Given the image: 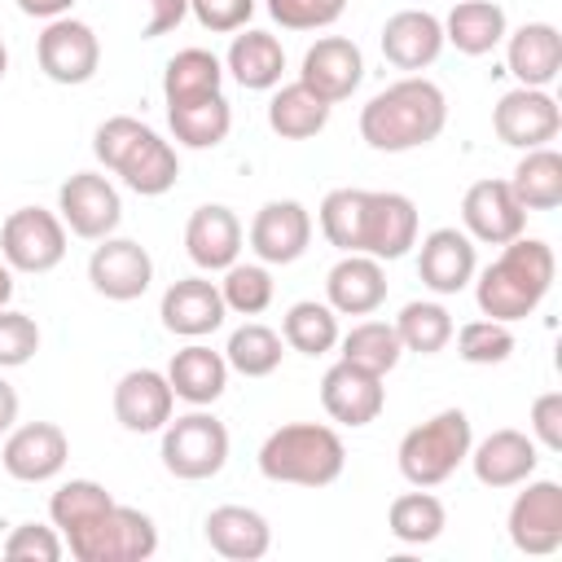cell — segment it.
<instances>
[{"instance_id":"obj_1","label":"cell","mask_w":562,"mask_h":562,"mask_svg":"<svg viewBox=\"0 0 562 562\" xmlns=\"http://www.w3.org/2000/svg\"><path fill=\"white\" fill-rule=\"evenodd\" d=\"M321 233L342 255L404 259L417 246V206L395 189H329L321 198Z\"/></svg>"},{"instance_id":"obj_2","label":"cell","mask_w":562,"mask_h":562,"mask_svg":"<svg viewBox=\"0 0 562 562\" xmlns=\"http://www.w3.org/2000/svg\"><path fill=\"white\" fill-rule=\"evenodd\" d=\"M448 127V97L426 75H404L373 92L360 110V140L378 154H408Z\"/></svg>"},{"instance_id":"obj_3","label":"cell","mask_w":562,"mask_h":562,"mask_svg":"<svg viewBox=\"0 0 562 562\" xmlns=\"http://www.w3.org/2000/svg\"><path fill=\"white\" fill-rule=\"evenodd\" d=\"M553 272H558L553 246L522 233V237L505 241L501 255L483 272H474V303H479L483 316L514 325L549 299Z\"/></svg>"},{"instance_id":"obj_4","label":"cell","mask_w":562,"mask_h":562,"mask_svg":"<svg viewBox=\"0 0 562 562\" xmlns=\"http://www.w3.org/2000/svg\"><path fill=\"white\" fill-rule=\"evenodd\" d=\"M347 465L342 435L321 422H285L259 443V474L268 483L329 487Z\"/></svg>"},{"instance_id":"obj_5","label":"cell","mask_w":562,"mask_h":562,"mask_svg":"<svg viewBox=\"0 0 562 562\" xmlns=\"http://www.w3.org/2000/svg\"><path fill=\"white\" fill-rule=\"evenodd\" d=\"M470 443H474V430H470L465 408H439L435 417H426L422 426H413L400 439L395 465H400L404 483H413V487H439L470 457Z\"/></svg>"},{"instance_id":"obj_6","label":"cell","mask_w":562,"mask_h":562,"mask_svg":"<svg viewBox=\"0 0 562 562\" xmlns=\"http://www.w3.org/2000/svg\"><path fill=\"white\" fill-rule=\"evenodd\" d=\"M61 540L75 562H145L158 549V527L149 514L114 501L105 514L66 531Z\"/></svg>"},{"instance_id":"obj_7","label":"cell","mask_w":562,"mask_h":562,"mask_svg":"<svg viewBox=\"0 0 562 562\" xmlns=\"http://www.w3.org/2000/svg\"><path fill=\"white\" fill-rule=\"evenodd\" d=\"M158 457H162L167 474H176L184 483L215 479L224 470V461H228V426L206 408L171 417L162 426V452Z\"/></svg>"},{"instance_id":"obj_8","label":"cell","mask_w":562,"mask_h":562,"mask_svg":"<svg viewBox=\"0 0 562 562\" xmlns=\"http://www.w3.org/2000/svg\"><path fill=\"white\" fill-rule=\"evenodd\" d=\"M0 255L13 272H53L66 259V224L57 211L18 206L0 224Z\"/></svg>"},{"instance_id":"obj_9","label":"cell","mask_w":562,"mask_h":562,"mask_svg":"<svg viewBox=\"0 0 562 562\" xmlns=\"http://www.w3.org/2000/svg\"><path fill=\"white\" fill-rule=\"evenodd\" d=\"M35 61H40V70L53 79V83H61V88H79V83H88L92 75H97V66H101V40H97V31L88 26V22H79V18H53V22H44V31H40V40H35Z\"/></svg>"},{"instance_id":"obj_10","label":"cell","mask_w":562,"mask_h":562,"mask_svg":"<svg viewBox=\"0 0 562 562\" xmlns=\"http://www.w3.org/2000/svg\"><path fill=\"white\" fill-rule=\"evenodd\" d=\"M522 492L514 496L509 505V544L518 553H531V558H544V553H558L562 549V483L553 479H527L518 483Z\"/></svg>"},{"instance_id":"obj_11","label":"cell","mask_w":562,"mask_h":562,"mask_svg":"<svg viewBox=\"0 0 562 562\" xmlns=\"http://www.w3.org/2000/svg\"><path fill=\"white\" fill-rule=\"evenodd\" d=\"M57 215H61L66 233H75L83 241H101V237H110L119 228L123 198L101 171H75L57 189Z\"/></svg>"},{"instance_id":"obj_12","label":"cell","mask_w":562,"mask_h":562,"mask_svg":"<svg viewBox=\"0 0 562 562\" xmlns=\"http://www.w3.org/2000/svg\"><path fill=\"white\" fill-rule=\"evenodd\" d=\"M88 281H92V290L101 294V299H110V303H132V299H140L145 290H149V281H154V259H149V250L140 246V241H132V237H101L97 246H92V255H88Z\"/></svg>"},{"instance_id":"obj_13","label":"cell","mask_w":562,"mask_h":562,"mask_svg":"<svg viewBox=\"0 0 562 562\" xmlns=\"http://www.w3.org/2000/svg\"><path fill=\"white\" fill-rule=\"evenodd\" d=\"M66 461H70V439L57 422L13 426L4 435V448H0V465L18 483H48L66 470Z\"/></svg>"},{"instance_id":"obj_14","label":"cell","mask_w":562,"mask_h":562,"mask_svg":"<svg viewBox=\"0 0 562 562\" xmlns=\"http://www.w3.org/2000/svg\"><path fill=\"white\" fill-rule=\"evenodd\" d=\"M492 132L514 145V149H540L558 140L562 132V110L549 88H514L496 101L492 110Z\"/></svg>"},{"instance_id":"obj_15","label":"cell","mask_w":562,"mask_h":562,"mask_svg":"<svg viewBox=\"0 0 562 562\" xmlns=\"http://www.w3.org/2000/svg\"><path fill=\"white\" fill-rule=\"evenodd\" d=\"M461 228L474 246H505L527 233V211L518 206L509 180H474L461 198Z\"/></svg>"},{"instance_id":"obj_16","label":"cell","mask_w":562,"mask_h":562,"mask_svg":"<svg viewBox=\"0 0 562 562\" xmlns=\"http://www.w3.org/2000/svg\"><path fill=\"white\" fill-rule=\"evenodd\" d=\"M246 241L259 255V263H294L312 246V215L294 198H272L255 211Z\"/></svg>"},{"instance_id":"obj_17","label":"cell","mask_w":562,"mask_h":562,"mask_svg":"<svg viewBox=\"0 0 562 562\" xmlns=\"http://www.w3.org/2000/svg\"><path fill=\"white\" fill-rule=\"evenodd\" d=\"M364 79V53L356 40L347 35H321L307 53H303V66H299V83H307L321 101L338 105L347 101Z\"/></svg>"},{"instance_id":"obj_18","label":"cell","mask_w":562,"mask_h":562,"mask_svg":"<svg viewBox=\"0 0 562 562\" xmlns=\"http://www.w3.org/2000/svg\"><path fill=\"white\" fill-rule=\"evenodd\" d=\"M479 272V255L465 228H430L417 246V277L435 294H461Z\"/></svg>"},{"instance_id":"obj_19","label":"cell","mask_w":562,"mask_h":562,"mask_svg":"<svg viewBox=\"0 0 562 562\" xmlns=\"http://www.w3.org/2000/svg\"><path fill=\"white\" fill-rule=\"evenodd\" d=\"M158 316H162V329L176 334V338H206L224 325L228 307H224V294H220V281H206V277H180L162 290V303H158Z\"/></svg>"},{"instance_id":"obj_20","label":"cell","mask_w":562,"mask_h":562,"mask_svg":"<svg viewBox=\"0 0 562 562\" xmlns=\"http://www.w3.org/2000/svg\"><path fill=\"white\" fill-rule=\"evenodd\" d=\"M321 404H325V413H329L338 426H351V430H356V426L378 422V413H382V404H386V386H382L378 373L338 360V364H329L325 378H321Z\"/></svg>"},{"instance_id":"obj_21","label":"cell","mask_w":562,"mask_h":562,"mask_svg":"<svg viewBox=\"0 0 562 562\" xmlns=\"http://www.w3.org/2000/svg\"><path fill=\"white\" fill-rule=\"evenodd\" d=\"M176 391L158 369H127L114 382V422L132 435H154L171 422Z\"/></svg>"},{"instance_id":"obj_22","label":"cell","mask_w":562,"mask_h":562,"mask_svg":"<svg viewBox=\"0 0 562 562\" xmlns=\"http://www.w3.org/2000/svg\"><path fill=\"white\" fill-rule=\"evenodd\" d=\"M470 465H474V479L483 483V487H518V483H527L531 474H536V465H540V448H536V439L531 435H522V430H514V426H501V430H492L487 439H479V443H470V457H465Z\"/></svg>"},{"instance_id":"obj_23","label":"cell","mask_w":562,"mask_h":562,"mask_svg":"<svg viewBox=\"0 0 562 562\" xmlns=\"http://www.w3.org/2000/svg\"><path fill=\"white\" fill-rule=\"evenodd\" d=\"M378 44L395 70H426L443 53V22L426 9H400L382 22Z\"/></svg>"},{"instance_id":"obj_24","label":"cell","mask_w":562,"mask_h":562,"mask_svg":"<svg viewBox=\"0 0 562 562\" xmlns=\"http://www.w3.org/2000/svg\"><path fill=\"white\" fill-rule=\"evenodd\" d=\"M184 250L202 272H224L241 255V220L224 202H206L184 224Z\"/></svg>"},{"instance_id":"obj_25","label":"cell","mask_w":562,"mask_h":562,"mask_svg":"<svg viewBox=\"0 0 562 562\" xmlns=\"http://www.w3.org/2000/svg\"><path fill=\"white\" fill-rule=\"evenodd\" d=\"M325 303L338 316H373L386 303V272L373 255H342L325 277Z\"/></svg>"},{"instance_id":"obj_26","label":"cell","mask_w":562,"mask_h":562,"mask_svg":"<svg viewBox=\"0 0 562 562\" xmlns=\"http://www.w3.org/2000/svg\"><path fill=\"white\" fill-rule=\"evenodd\" d=\"M505 66L518 88H549L562 70V35L553 22H522L505 35Z\"/></svg>"},{"instance_id":"obj_27","label":"cell","mask_w":562,"mask_h":562,"mask_svg":"<svg viewBox=\"0 0 562 562\" xmlns=\"http://www.w3.org/2000/svg\"><path fill=\"white\" fill-rule=\"evenodd\" d=\"M202 536L228 562H255V558H263L272 549V527L250 505H220V509H211L206 522H202Z\"/></svg>"},{"instance_id":"obj_28","label":"cell","mask_w":562,"mask_h":562,"mask_svg":"<svg viewBox=\"0 0 562 562\" xmlns=\"http://www.w3.org/2000/svg\"><path fill=\"white\" fill-rule=\"evenodd\" d=\"M167 382H171L176 400H184V404H193V408H206V404H215V400L224 395V386H228V360H224V351H211L206 342L193 338L189 347H180V351L171 356Z\"/></svg>"},{"instance_id":"obj_29","label":"cell","mask_w":562,"mask_h":562,"mask_svg":"<svg viewBox=\"0 0 562 562\" xmlns=\"http://www.w3.org/2000/svg\"><path fill=\"white\" fill-rule=\"evenodd\" d=\"M285 70V48L268 31H241L233 35L224 53V75H233L246 92H272Z\"/></svg>"},{"instance_id":"obj_30","label":"cell","mask_w":562,"mask_h":562,"mask_svg":"<svg viewBox=\"0 0 562 562\" xmlns=\"http://www.w3.org/2000/svg\"><path fill=\"white\" fill-rule=\"evenodd\" d=\"M114 176L132 193H140V198H162L180 180V158H176L171 140H162L154 127H145V136L123 154V162L114 167Z\"/></svg>"},{"instance_id":"obj_31","label":"cell","mask_w":562,"mask_h":562,"mask_svg":"<svg viewBox=\"0 0 562 562\" xmlns=\"http://www.w3.org/2000/svg\"><path fill=\"white\" fill-rule=\"evenodd\" d=\"M509 22L496 0H457L443 18V44H452L465 57H487L496 44H505Z\"/></svg>"},{"instance_id":"obj_32","label":"cell","mask_w":562,"mask_h":562,"mask_svg":"<svg viewBox=\"0 0 562 562\" xmlns=\"http://www.w3.org/2000/svg\"><path fill=\"white\" fill-rule=\"evenodd\" d=\"M329 101H321L307 83H277L272 88V101H268V127L281 136V140H312L316 132H325L329 123Z\"/></svg>"},{"instance_id":"obj_33","label":"cell","mask_w":562,"mask_h":562,"mask_svg":"<svg viewBox=\"0 0 562 562\" xmlns=\"http://www.w3.org/2000/svg\"><path fill=\"white\" fill-rule=\"evenodd\" d=\"M509 189L527 215L531 211H558L562 206V154L553 145L522 149V158L509 176Z\"/></svg>"},{"instance_id":"obj_34","label":"cell","mask_w":562,"mask_h":562,"mask_svg":"<svg viewBox=\"0 0 562 562\" xmlns=\"http://www.w3.org/2000/svg\"><path fill=\"white\" fill-rule=\"evenodd\" d=\"M167 127H171L176 145H184V149H215L233 132V105L224 101V92L189 101V105H167Z\"/></svg>"},{"instance_id":"obj_35","label":"cell","mask_w":562,"mask_h":562,"mask_svg":"<svg viewBox=\"0 0 562 562\" xmlns=\"http://www.w3.org/2000/svg\"><path fill=\"white\" fill-rule=\"evenodd\" d=\"M224 88V61L206 48H180L162 70V97L167 105H189L202 97H215Z\"/></svg>"},{"instance_id":"obj_36","label":"cell","mask_w":562,"mask_h":562,"mask_svg":"<svg viewBox=\"0 0 562 562\" xmlns=\"http://www.w3.org/2000/svg\"><path fill=\"white\" fill-rule=\"evenodd\" d=\"M448 527V509L435 492L417 487V492H400L386 509V531L400 540V544H430L439 540Z\"/></svg>"},{"instance_id":"obj_37","label":"cell","mask_w":562,"mask_h":562,"mask_svg":"<svg viewBox=\"0 0 562 562\" xmlns=\"http://www.w3.org/2000/svg\"><path fill=\"white\" fill-rule=\"evenodd\" d=\"M281 338L290 351L299 356H325L338 347V312L329 303L316 299H299L290 303V312L281 316Z\"/></svg>"},{"instance_id":"obj_38","label":"cell","mask_w":562,"mask_h":562,"mask_svg":"<svg viewBox=\"0 0 562 562\" xmlns=\"http://www.w3.org/2000/svg\"><path fill=\"white\" fill-rule=\"evenodd\" d=\"M338 347H342L338 360L360 364V369H369V373H378V378H386V373L400 364V356H404L400 334H395L391 321H360V325H351L347 334H338Z\"/></svg>"},{"instance_id":"obj_39","label":"cell","mask_w":562,"mask_h":562,"mask_svg":"<svg viewBox=\"0 0 562 562\" xmlns=\"http://www.w3.org/2000/svg\"><path fill=\"white\" fill-rule=\"evenodd\" d=\"M281 356H285V338L259 321H246L241 329L228 334V347H224V360L233 373L241 378H268L281 369Z\"/></svg>"},{"instance_id":"obj_40","label":"cell","mask_w":562,"mask_h":562,"mask_svg":"<svg viewBox=\"0 0 562 562\" xmlns=\"http://www.w3.org/2000/svg\"><path fill=\"white\" fill-rule=\"evenodd\" d=\"M395 334H400V347L404 351H417V356H435L452 342V316L443 303H430V299H413L400 307V316L391 321Z\"/></svg>"},{"instance_id":"obj_41","label":"cell","mask_w":562,"mask_h":562,"mask_svg":"<svg viewBox=\"0 0 562 562\" xmlns=\"http://www.w3.org/2000/svg\"><path fill=\"white\" fill-rule=\"evenodd\" d=\"M110 505H114V496L105 492V483H97V479H66V483L48 496V518H53V527L66 536V531L92 522L97 514H105Z\"/></svg>"},{"instance_id":"obj_42","label":"cell","mask_w":562,"mask_h":562,"mask_svg":"<svg viewBox=\"0 0 562 562\" xmlns=\"http://www.w3.org/2000/svg\"><path fill=\"white\" fill-rule=\"evenodd\" d=\"M224 307L237 316H259L272 303V272L268 263H228L224 281H220Z\"/></svg>"},{"instance_id":"obj_43","label":"cell","mask_w":562,"mask_h":562,"mask_svg":"<svg viewBox=\"0 0 562 562\" xmlns=\"http://www.w3.org/2000/svg\"><path fill=\"white\" fill-rule=\"evenodd\" d=\"M452 334H457V356L465 364H505L514 356V334L505 321L483 316V321H465Z\"/></svg>"},{"instance_id":"obj_44","label":"cell","mask_w":562,"mask_h":562,"mask_svg":"<svg viewBox=\"0 0 562 562\" xmlns=\"http://www.w3.org/2000/svg\"><path fill=\"white\" fill-rule=\"evenodd\" d=\"M0 553H4L9 562H57V558L66 553V540H61L57 527H44V522H18V527L4 536Z\"/></svg>"},{"instance_id":"obj_45","label":"cell","mask_w":562,"mask_h":562,"mask_svg":"<svg viewBox=\"0 0 562 562\" xmlns=\"http://www.w3.org/2000/svg\"><path fill=\"white\" fill-rule=\"evenodd\" d=\"M347 0H268V13L285 31H325L342 18Z\"/></svg>"},{"instance_id":"obj_46","label":"cell","mask_w":562,"mask_h":562,"mask_svg":"<svg viewBox=\"0 0 562 562\" xmlns=\"http://www.w3.org/2000/svg\"><path fill=\"white\" fill-rule=\"evenodd\" d=\"M40 351V325L26 312L0 307V369H22Z\"/></svg>"},{"instance_id":"obj_47","label":"cell","mask_w":562,"mask_h":562,"mask_svg":"<svg viewBox=\"0 0 562 562\" xmlns=\"http://www.w3.org/2000/svg\"><path fill=\"white\" fill-rule=\"evenodd\" d=\"M145 127H149V123H140V119H132V114L105 119V123L92 132V154H97V162H101L105 171H114V167L123 162V154L145 136Z\"/></svg>"},{"instance_id":"obj_48","label":"cell","mask_w":562,"mask_h":562,"mask_svg":"<svg viewBox=\"0 0 562 562\" xmlns=\"http://www.w3.org/2000/svg\"><path fill=\"white\" fill-rule=\"evenodd\" d=\"M527 426H531L536 448L562 452V391L536 395V400H531V413H527Z\"/></svg>"},{"instance_id":"obj_49","label":"cell","mask_w":562,"mask_h":562,"mask_svg":"<svg viewBox=\"0 0 562 562\" xmlns=\"http://www.w3.org/2000/svg\"><path fill=\"white\" fill-rule=\"evenodd\" d=\"M189 13L206 26V31H241L255 13V0H189Z\"/></svg>"},{"instance_id":"obj_50","label":"cell","mask_w":562,"mask_h":562,"mask_svg":"<svg viewBox=\"0 0 562 562\" xmlns=\"http://www.w3.org/2000/svg\"><path fill=\"white\" fill-rule=\"evenodd\" d=\"M145 4H149V18H145V26H140L145 40H158V35L176 31V26L189 18V0H145Z\"/></svg>"},{"instance_id":"obj_51","label":"cell","mask_w":562,"mask_h":562,"mask_svg":"<svg viewBox=\"0 0 562 562\" xmlns=\"http://www.w3.org/2000/svg\"><path fill=\"white\" fill-rule=\"evenodd\" d=\"M18 9H22L26 18H44V22H53V18H66V13L75 9V0H18Z\"/></svg>"},{"instance_id":"obj_52","label":"cell","mask_w":562,"mask_h":562,"mask_svg":"<svg viewBox=\"0 0 562 562\" xmlns=\"http://www.w3.org/2000/svg\"><path fill=\"white\" fill-rule=\"evenodd\" d=\"M18 408H22V400H18L13 382L0 378V435H9V430L18 426Z\"/></svg>"},{"instance_id":"obj_53","label":"cell","mask_w":562,"mask_h":562,"mask_svg":"<svg viewBox=\"0 0 562 562\" xmlns=\"http://www.w3.org/2000/svg\"><path fill=\"white\" fill-rule=\"evenodd\" d=\"M9 299H13V268L0 255V307H9Z\"/></svg>"},{"instance_id":"obj_54","label":"cell","mask_w":562,"mask_h":562,"mask_svg":"<svg viewBox=\"0 0 562 562\" xmlns=\"http://www.w3.org/2000/svg\"><path fill=\"white\" fill-rule=\"evenodd\" d=\"M4 70H9V48H4V40H0V79H4Z\"/></svg>"}]
</instances>
